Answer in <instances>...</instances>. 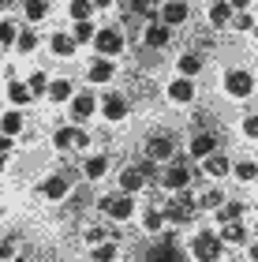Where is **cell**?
<instances>
[{
    "mask_svg": "<svg viewBox=\"0 0 258 262\" xmlns=\"http://www.w3.org/2000/svg\"><path fill=\"white\" fill-rule=\"evenodd\" d=\"M251 15H247V11H236V15H232V27H236V30H251Z\"/></svg>",
    "mask_w": 258,
    "mask_h": 262,
    "instance_id": "obj_38",
    "label": "cell"
},
{
    "mask_svg": "<svg viewBox=\"0 0 258 262\" xmlns=\"http://www.w3.org/2000/svg\"><path fill=\"white\" fill-rule=\"evenodd\" d=\"M169 30H172V27H165V23L146 27V45H150V49H165V45H169Z\"/></svg>",
    "mask_w": 258,
    "mask_h": 262,
    "instance_id": "obj_14",
    "label": "cell"
},
{
    "mask_svg": "<svg viewBox=\"0 0 258 262\" xmlns=\"http://www.w3.org/2000/svg\"><path fill=\"white\" fill-rule=\"evenodd\" d=\"M8 4H11V0H0V8H8Z\"/></svg>",
    "mask_w": 258,
    "mask_h": 262,
    "instance_id": "obj_47",
    "label": "cell"
},
{
    "mask_svg": "<svg viewBox=\"0 0 258 262\" xmlns=\"http://www.w3.org/2000/svg\"><path fill=\"white\" fill-rule=\"evenodd\" d=\"M254 180H258V176H254Z\"/></svg>",
    "mask_w": 258,
    "mask_h": 262,
    "instance_id": "obj_49",
    "label": "cell"
},
{
    "mask_svg": "<svg viewBox=\"0 0 258 262\" xmlns=\"http://www.w3.org/2000/svg\"><path fill=\"white\" fill-rule=\"evenodd\" d=\"M195 206L198 210H221V206H225V191H202L195 199Z\"/></svg>",
    "mask_w": 258,
    "mask_h": 262,
    "instance_id": "obj_19",
    "label": "cell"
},
{
    "mask_svg": "<svg viewBox=\"0 0 258 262\" xmlns=\"http://www.w3.org/2000/svg\"><path fill=\"white\" fill-rule=\"evenodd\" d=\"M143 184H146V172H143V169H127V172L120 176V187H124L127 195H131V191H138Z\"/></svg>",
    "mask_w": 258,
    "mask_h": 262,
    "instance_id": "obj_18",
    "label": "cell"
},
{
    "mask_svg": "<svg viewBox=\"0 0 258 262\" xmlns=\"http://www.w3.org/2000/svg\"><path fill=\"white\" fill-rule=\"evenodd\" d=\"M101 113L109 116V120H124L127 116V98L124 94H105L101 98Z\"/></svg>",
    "mask_w": 258,
    "mask_h": 262,
    "instance_id": "obj_8",
    "label": "cell"
},
{
    "mask_svg": "<svg viewBox=\"0 0 258 262\" xmlns=\"http://www.w3.org/2000/svg\"><path fill=\"white\" fill-rule=\"evenodd\" d=\"M105 236H109V232H105V229H90V232H86V240H90V244H101V240H105Z\"/></svg>",
    "mask_w": 258,
    "mask_h": 262,
    "instance_id": "obj_41",
    "label": "cell"
},
{
    "mask_svg": "<svg viewBox=\"0 0 258 262\" xmlns=\"http://www.w3.org/2000/svg\"><path fill=\"white\" fill-rule=\"evenodd\" d=\"M93 258H98V262H112L116 258V244L112 240H101L98 247H93Z\"/></svg>",
    "mask_w": 258,
    "mask_h": 262,
    "instance_id": "obj_28",
    "label": "cell"
},
{
    "mask_svg": "<svg viewBox=\"0 0 258 262\" xmlns=\"http://www.w3.org/2000/svg\"><path fill=\"white\" fill-rule=\"evenodd\" d=\"M41 195L49 199V202H60V199H67V176H49V180L41 184Z\"/></svg>",
    "mask_w": 258,
    "mask_h": 262,
    "instance_id": "obj_9",
    "label": "cell"
},
{
    "mask_svg": "<svg viewBox=\"0 0 258 262\" xmlns=\"http://www.w3.org/2000/svg\"><path fill=\"white\" fill-rule=\"evenodd\" d=\"M93 109H98V98H93V94H79V98H72V116H75V120H86Z\"/></svg>",
    "mask_w": 258,
    "mask_h": 262,
    "instance_id": "obj_12",
    "label": "cell"
},
{
    "mask_svg": "<svg viewBox=\"0 0 258 262\" xmlns=\"http://www.w3.org/2000/svg\"><path fill=\"white\" fill-rule=\"evenodd\" d=\"M101 210L109 213V217H116V221H127L135 213V199L131 195H116V199L109 195V199H101Z\"/></svg>",
    "mask_w": 258,
    "mask_h": 262,
    "instance_id": "obj_5",
    "label": "cell"
},
{
    "mask_svg": "<svg viewBox=\"0 0 258 262\" xmlns=\"http://www.w3.org/2000/svg\"><path fill=\"white\" fill-rule=\"evenodd\" d=\"M15 262H22V258H15Z\"/></svg>",
    "mask_w": 258,
    "mask_h": 262,
    "instance_id": "obj_48",
    "label": "cell"
},
{
    "mask_svg": "<svg viewBox=\"0 0 258 262\" xmlns=\"http://www.w3.org/2000/svg\"><path fill=\"white\" fill-rule=\"evenodd\" d=\"M251 262H258V244H251Z\"/></svg>",
    "mask_w": 258,
    "mask_h": 262,
    "instance_id": "obj_45",
    "label": "cell"
},
{
    "mask_svg": "<svg viewBox=\"0 0 258 262\" xmlns=\"http://www.w3.org/2000/svg\"><path fill=\"white\" fill-rule=\"evenodd\" d=\"M191 184V172H187V165H172L165 172V187L169 191H183V187Z\"/></svg>",
    "mask_w": 258,
    "mask_h": 262,
    "instance_id": "obj_11",
    "label": "cell"
},
{
    "mask_svg": "<svg viewBox=\"0 0 258 262\" xmlns=\"http://www.w3.org/2000/svg\"><path fill=\"white\" fill-rule=\"evenodd\" d=\"M240 217H243V206H240V202H225V206H221V221H225V225L240 221Z\"/></svg>",
    "mask_w": 258,
    "mask_h": 262,
    "instance_id": "obj_30",
    "label": "cell"
},
{
    "mask_svg": "<svg viewBox=\"0 0 258 262\" xmlns=\"http://www.w3.org/2000/svg\"><path fill=\"white\" fill-rule=\"evenodd\" d=\"M53 146L56 150H67V146H75V127H60L53 135Z\"/></svg>",
    "mask_w": 258,
    "mask_h": 262,
    "instance_id": "obj_27",
    "label": "cell"
},
{
    "mask_svg": "<svg viewBox=\"0 0 258 262\" xmlns=\"http://www.w3.org/2000/svg\"><path fill=\"white\" fill-rule=\"evenodd\" d=\"M0 172H4V154H0Z\"/></svg>",
    "mask_w": 258,
    "mask_h": 262,
    "instance_id": "obj_46",
    "label": "cell"
},
{
    "mask_svg": "<svg viewBox=\"0 0 258 262\" xmlns=\"http://www.w3.org/2000/svg\"><path fill=\"white\" fill-rule=\"evenodd\" d=\"M93 45H98V53H105V56H116V53H124V30H116V27H105V30H98Z\"/></svg>",
    "mask_w": 258,
    "mask_h": 262,
    "instance_id": "obj_4",
    "label": "cell"
},
{
    "mask_svg": "<svg viewBox=\"0 0 258 262\" xmlns=\"http://www.w3.org/2000/svg\"><path fill=\"white\" fill-rule=\"evenodd\" d=\"M90 4H98V8H109V4H112V0H90Z\"/></svg>",
    "mask_w": 258,
    "mask_h": 262,
    "instance_id": "obj_44",
    "label": "cell"
},
{
    "mask_svg": "<svg viewBox=\"0 0 258 262\" xmlns=\"http://www.w3.org/2000/svg\"><path fill=\"white\" fill-rule=\"evenodd\" d=\"M243 240H247V232H243L240 221H232V225L221 229V244H243Z\"/></svg>",
    "mask_w": 258,
    "mask_h": 262,
    "instance_id": "obj_21",
    "label": "cell"
},
{
    "mask_svg": "<svg viewBox=\"0 0 258 262\" xmlns=\"http://www.w3.org/2000/svg\"><path fill=\"white\" fill-rule=\"evenodd\" d=\"M0 131H4V135H19V131H22V116H19V113L0 116Z\"/></svg>",
    "mask_w": 258,
    "mask_h": 262,
    "instance_id": "obj_26",
    "label": "cell"
},
{
    "mask_svg": "<svg viewBox=\"0 0 258 262\" xmlns=\"http://www.w3.org/2000/svg\"><path fill=\"white\" fill-rule=\"evenodd\" d=\"M90 8H93L90 0H72V19L75 23H86L90 19Z\"/></svg>",
    "mask_w": 258,
    "mask_h": 262,
    "instance_id": "obj_31",
    "label": "cell"
},
{
    "mask_svg": "<svg viewBox=\"0 0 258 262\" xmlns=\"http://www.w3.org/2000/svg\"><path fill=\"white\" fill-rule=\"evenodd\" d=\"M22 11H27L30 23H38V19L49 15V4H45V0H27V4H22Z\"/></svg>",
    "mask_w": 258,
    "mask_h": 262,
    "instance_id": "obj_24",
    "label": "cell"
},
{
    "mask_svg": "<svg viewBox=\"0 0 258 262\" xmlns=\"http://www.w3.org/2000/svg\"><path fill=\"white\" fill-rule=\"evenodd\" d=\"M8 98L15 101V105H27V101H30V86H22V82H11V86H8Z\"/></svg>",
    "mask_w": 258,
    "mask_h": 262,
    "instance_id": "obj_29",
    "label": "cell"
},
{
    "mask_svg": "<svg viewBox=\"0 0 258 262\" xmlns=\"http://www.w3.org/2000/svg\"><path fill=\"white\" fill-rule=\"evenodd\" d=\"M236 176H240V180H254V176H258V165H254V161H240V165H236Z\"/></svg>",
    "mask_w": 258,
    "mask_h": 262,
    "instance_id": "obj_35",
    "label": "cell"
},
{
    "mask_svg": "<svg viewBox=\"0 0 258 262\" xmlns=\"http://www.w3.org/2000/svg\"><path fill=\"white\" fill-rule=\"evenodd\" d=\"M161 225H165V213H161V210H150V213H146V232H161Z\"/></svg>",
    "mask_w": 258,
    "mask_h": 262,
    "instance_id": "obj_34",
    "label": "cell"
},
{
    "mask_svg": "<svg viewBox=\"0 0 258 262\" xmlns=\"http://www.w3.org/2000/svg\"><path fill=\"white\" fill-rule=\"evenodd\" d=\"M243 135H247V139H258V116H247V120H243Z\"/></svg>",
    "mask_w": 258,
    "mask_h": 262,
    "instance_id": "obj_39",
    "label": "cell"
},
{
    "mask_svg": "<svg viewBox=\"0 0 258 262\" xmlns=\"http://www.w3.org/2000/svg\"><path fill=\"white\" fill-rule=\"evenodd\" d=\"M228 4H232V8H236V11H240V8H247V4H251V0H228Z\"/></svg>",
    "mask_w": 258,
    "mask_h": 262,
    "instance_id": "obj_43",
    "label": "cell"
},
{
    "mask_svg": "<svg viewBox=\"0 0 258 262\" xmlns=\"http://www.w3.org/2000/svg\"><path fill=\"white\" fill-rule=\"evenodd\" d=\"M191 255L198 262H217L221 258V236L217 232H198L191 240Z\"/></svg>",
    "mask_w": 258,
    "mask_h": 262,
    "instance_id": "obj_1",
    "label": "cell"
},
{
    "mask_svg": "<svg viewBox=\"0 0 258 262\" xmlns=\"http://www.w3.org/2000/svg\"><path fill=\"white\" fill-rule=\"evenodd\" d=\"M214 150H217V139H214V135H195V142H191V158H209Z\"/></svg>",
    "mask_w": 258,
    "mask_h": 262,
    "instance_id": "obj_17",
    "label": "cell"
},
{
    "mask_svg": "<svg viewBox=\"0 0 258 262\" xmlns=\"http://www.w3.org/2000/svg\"><path fill=\"white\" fill-rule=\"evenodd\" d=\"M225 90L232 94V98H247V94L254 90L251 71H243V68H232V71H225Z\"/></svg>",
    "mask_w": 258,
    "mask_h": 262,
    "instance_id": "obj_3",
    "label": "cell"
},
{
    "mask_svg": "<svg viewBox=\"0 0 258 262\" xmlns=\"http://www.w3.org/2000/svg\"><path fill=\"white\" fill-rule=\"evenodd\" d=\"M187 15H191V8L183 0H161V23L165 27H180V23H187Z\"/></svg>",
    "mask_w": 258,
    "mask_h": 262,
    "instance_id": "obj_6",
    "label": "cell"
},
{
    "mask_svg": "<svg viewBox=\"0 0 258 262\" xmlns=\"http://www.w3.org/2000/svg\"><path fill=\"white\" fill-rule=\"evenodd\" d=\"M45 86H49V79H45V71H34V75H30V94H41Z\"/></svg>",
    "mask_w": 258,
    "mask_h": 262,
    "instance_id": "obj_37",
    "label": "cell"
},
{
    "mask_svg": "<svg viewBox=\"0 0 258 262\" xmlns=\"http://www.w3.org/2000/svg\"><path fill=\"white\" fill-rule=\"evenodd\" d=\"M86 75H90L93 82H109V79L116 75V64L109 60V56H101V60H93V64H90V71H86Z\"/></svg>",
    "mask_w": 258,
    "mask_h": 262,
    "instance_id": "obj_13",
    "label": "cell"
},
{
    "mask_svg": "<svg viewBox=\"0 0 258 262\" xmlns=\"http://www.w3.org/2000/svg\"><path fill=\"white\" fill-rule=\"evenodd\" d=\"M15 45H19V53H34V49H38V34H34V30H22Z\"/></svg>",
    "mask_w": 258,
    "mask_h": 262,
    "instance_id": "obj_32",
    "label": "cell"
},
{
    "mask_svg": "<svg viewBox=\"0 0 258 262\" xmlns=\"http://www.w3.org/2000/svg\"><path fill=\"white\" fill-rule=\"evenodd\" d=\"M105 172H109V158H101V154H98V158L86 161V176H90V180H101Z\"/></svg>",
    "mask_w": 258,
    "mask_h": 262,
    "instance_id": "obj_25",
    "label": "cell"
},
{
    "mask_svg": "<svg viewBox=\"0 0 258 262\" xmlns=\"http://www.w3.org/2000/svg\"><path fill=\"white\" fill-rule=\"evenodd\" d=\"M11 41H19V27L15 23H0V45H11Z\"/></svg>",
    "mask_w": 258,
    "mask_h": 262,
    "instance_id": "obj_33",
    "label": "cell"
},
{
    "mask_svg": "<svg viewBox=\"0 0 258 262\" xmlns=\"http://www.w3.org/2000/svg\"><path fill=\"white\" fill-rule=\"evenodd\" d=\"M206 172L209 176H228L232 172V161L225 158V154H209V158H206Z\"/></svg>",
    "mask_w": 258,
    "mask_h": 262,
    "instance_id": "obj_16",
    "label": "cell"
},
{
    "mask_svg": "<svg viewBox=\"0 0 258 262\" xmlns=\"http://www.w3.org/2000/svg\"><path fill=\"white\" fill-rule=\"evenodd\" d=\"M232 15H236V11H232V4H228V0H217V4L209 8V23H214V27H228V23H232Z\"/></svg>",
    "mask_w": 258,
    "mask_h": 262,
    "instance_id": "obj_15",
    "label": "cell"
},
{
    "mask_svg": "<svg viewBox=\"0 0 258 262\" xmlns=\"http://www.w3.org/2000/svg\"><path fill=\"white\" fill-rule=\"evenodd\" d=\"M176 154V139L172 135H154L146 142V158L150 161H165V158H172Z\"/></svg>",
    "mask_w": 258,
    "mask_h": 262,
    "instance_id": "obj_7",
    "label": "cell"
},
{
    "mask_svg": "<svg viewBox=\"0 0 258 262\" xmlns=\"http://www.w3.org/2000/svg\"><path fill=\"white\" fill-rule=\"evenodd\" d=\"M198 206H195V199L187 195V191H176V199L169 202V210H165V221H172V225H183V221H191V213H195Z\"/></svg>",
    "mask_w": 258,
    "mask_h": 262,
    "instance_id": "obj_2",
    "label": "cell"
},
{
    "mask_svg": "<svg viewBox=\"0 0 258 262\" xmlns=\"http://www.w3.org/2000/svg\"><path fill=\"white\" fill-rule=\"evenodd\" d=\"M169 98L176 101V105H187L195 98V86H191V79H172L169 82Z\"/></svg>",
    "mask_w": 258,
    "mask_h": 262,
    "instance_id": "obj_10",
    "label": "cell"
},
{
    "mask_svg": "<svg viewBox=\"0 0 258 262\" xmlns=\"http://www.w3.org/2000/svg\"><path fill=\"white\" fill-rule=\"evenodd\" d=\"M11 255H15V244H8V240H0V262H8Z\"/></svg>",
    "mask_w": 258,
    "mask_h": 262,
    "instance_id": "obj_40",
    "label": "cell"
},
{
    "mask_svg": "<svg viewBox=\"0 0 258 262\" xmlns=\"http://www.w3.org/2000/svg\"><path fill=\"white\" fill-rule=\"evenodd\" d=\"M8 146H11V135H4V131H0V154H8Z\"/></svg>",
    "mask_w": 258,
    "mask_h": 262,
    "instance_id": "obj_42",
    "label": "cell"
},
{
    "mask_svg": "<svg viewBox=\"0 0 258 262\" xmlns=\"http://www.w3.org/2000/svg\"><path fill=\"white\" fill-rule=\"evenodd\" d=\"M72 38H75V41H90V38H98V30H93V27H90V23H79V27H75V34H72Z\"/></svg>",
    "mask_w": 258,
    "mask_h": 262,
    "instance_id": "obj_36",
    "label": "cell"
},
{
    "mask_svg": "<svg viewBox=\"0 0 258 262\" xmlns=\"http://www.w3.org/2000/svg\"><path fill=\"white\" fill-rule=\"evenodd\" d=\"M53 53L56 56H72L75 53V38H72V34H56V38H53Z\"/></svg>",
    "mask_w": 258,
    "mask_h": 262,
    "instance_id": "obj_22",
    "label": "cell"
},
{
    "mask_svg": "<svg viewBox=\"0 0 258 262\" xmlns=\"http://www.w3.org/2000/svg\"><path fill=\"white\" fill-rule=\"evenodd\" d=\"M67 98H72V82H67V79L49 82V101H67Z\"/></svg>",
    "mask_w": 258,
    "mask_h": 262,
    "instance_id": "obj_23",
    "label": "cell"
},
{
    "mask_svg": "<svg viewBox=\"0 0 258 262\" xmlns=\"http://www.w3.org/2000/svg\"><path fill=\"white\" fill-rule=\"evenodd\" d=\"M183 71V79H195L198 71H202V56H195V53H187V56H180V64H176Z\"/></svg>",
    "mask_w": 258,
    "mask_h": 262,
    "instance_id": "obj_20",
    "label": "cell"
}]
</instances>
